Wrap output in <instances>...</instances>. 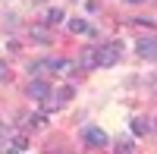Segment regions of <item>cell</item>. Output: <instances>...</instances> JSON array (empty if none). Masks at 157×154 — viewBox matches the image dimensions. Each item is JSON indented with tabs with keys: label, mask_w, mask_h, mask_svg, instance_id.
Listing matches in <instances>:
<instances>
[{
	"label": "cell",
	"mask_w": 157,
	"mask_h": 154,
	"mask_svg": "<svg viewBox=\"0 0 157 154\" xmlns=\"http://www.w3.org/2000/svg\"><path fill=\"white\" fill-rule=\"evenodd\" d=\"M120 60V44H104V47H98V66H113V63Z\"/></svg>",
	"instance_id": "1"
},
{
	"label": "cell",
	"mask_w": 157,
	"mask_h": 154,
	"mask_svg": "<svg viewBox=\"0 0 157 154\" xmlns=\"http://www.w3.org/2000/svg\"><path fill=\"white\" fill-rule=\"evenodd\" d=\"M82 138H85L91 148H104V145L110 142V138H107V132H104V129H98V126H85V129H82Z\"/></svg>",
	"instance_id": "2"
},
{
	"label": "cell",
	"mask_w": 157,
	"mask_h": 154,
	"mask_svg": "<svg viewBox=\"0 0 157 154\" xmlns=\"http://www.w3.org/2000/svg\"><path fill=\"white\" fill-rule=\"evenodd\" d=\"M25 91H29V98H35V101H44V98L50 94V85L41 79V75H35V79L29 82V88H25Z\"/></svg>",
	"instance_id": "3"
},
{
	"label": "cell",
	"mask_w": 157,
	"mask_h": 154,
	"mask_svg": "<svg viewBox=\"0 0 157 154\" xmlns=\"http://www.w3.org/2000/svg\"><path fill=\"white\" fill-rule=\"evenodd\" d=\"M135 50H138V57H145V60H157V38H138Z\"/></svg>",
	"instance_id": "4"
},
{
	"label": "cell",
	"mask_w": 157,
	"mask_h": 154,
	"mask_svg": "<svg viewBox=\"0 0 157 154\" xmlns=\"http://www.w3.org/2000/svg\"><path fill=\"white\" fill-rule=\"evenodd\" d=\"M78 66H82L85 72L98 69V47H85V50H82V57H78Z\"/></svg>",
	"instance_id": "5"
},
{
	"label": "cell",
	"mask_w": 157,
	"mask_h": 154,
	"mask_svg": "<svg viewBox=\"0 0 157 154\" xmlns=\"http://www.w3.org/2000/svg\"><path fill=\"white\" fill-rule=\"evenodd\" d=\"M47 66L54 69V72H60V75H63V72H69V69H72V60H66V57H57V60H47Z\"/></svg>",
	"instance_id": "6"
},
{
	"label": "cell",
	"mask_w": 157,
	"mask_h": 154,
	"mask_svg": "<svg viewBox=\"0 0 157 154\" xmlns=\"http://www.w3.org/2000/svg\"><path fill=\"white\" fill-rule=\"evenodd\" d=\"M148 129H151V126H148L145 117H135L132 120V135H148Z\"/></svg>",
	"instance_id": "7"
},
{
	"label": "cell",
	"mask_w": 157,
	"mask_h": 154,
	"mask_svg": "<svg viewBox=\"0 0 157 154\" xmlns=\"http://www.w3.org/2000/svg\"><path fill=\"white\" fill-rule=\"evenodd\" d=\"M47 69H50L47 60H32V63H29V72H32V75H47Z\"/></svg>",
	"instance_id": "8"
},
{
	"label": "cell",
	"mask_w": 157,
	"mask_h": 154,
	"mask_svg": "<svg viewBox=\"0 0 157 154\" xmlns=\"http://www.w3.org/2000/svg\"><path fill=\"white\" fill-rule=\"evenodd\" d=\"M25 126H29V129H44V126H47V117H44V113H32Z\"/></svg>",
	"instance_id": "9"
},
{
	"label": "cell",
	"mask_w": 157,
	"mask_h": 154,
	"mask_svg": "<svg viewBox=\"0 0 157 154\" xmlns=\"http://www.w3.org/2000/svg\"><path fill=\"white\" fill-rule=\"evenodd\" d=\"M63 19H66V16H63V10H60V6H54V10H47V25H60Z\"/></svg>",
	"instance_id": "10"
},
{
	"label": "cell",
	"mask_w": 157,
	"mask_h": 154,
	"mask_svg": "<svg viewBox=\"0 0 157 154\" xmlns=\"http://www.w3.org/2000/svg\"><path fill=\"white\" fill-rule=\"evenodd\" d=\"M54 98L60 101V104H66V101L72 98V85H63V88H57V91H54Z\"/></svg>",
	"instance_id": "11"
},
{
	"label": "cell",
	"mask_w": 157,
	"mask_h": 154,
	"mask_svg": "<svg viewBox=\"0 0 157 154\" xmlns=\"http://www.w3.org/2000/svg\"><path fill=\"white\" fill-rule=\"evenodd\" d=\"M10 145H13V151H25V148H29V138H25V135H13Z\"/></svg>",
	"instance_id": "12"
},
{
	"label": "cell",
	"mask_w": 157,
	"mask_h": 154,
	"mask_svg": "<svg viewBox=\"0 0 157 154\" xmlns=\"http://www.w3.org/2000/svg\"><path fill=\"white\" fill-rule=\"evenodd\" d=\"M69 29H72L75 35H85V32H88V22H85V19H69Z\"/></svg>",
	"instance_id": "13"
},
{
	"label": "cell",
	"mask_w": 157,
	"mask_h": 154,
	"mask_svg": "<svg viewBox=\"0 0 157 154\" xmlns=\"http://www.w3.org/2000/svg\"><path fill=\"white\" fill-rule=\"evenodd\" d=\"M32 35H35V41H47V38H50L44 29H32Z\"/></svg>",
	"instance_id": "14"
},
{
	"label": "cell",
	"mask_w": 157,
	"mask_h": 154,
	"mask_svg": "<svg viewBox=\"0 0 157 154\" xmlns=\"http://www.w3.org/2000/svg\"><path fill=\"white\" fill-rule=\"evenodd\" d=\"M116 151H120V154H132V142H120Z\"/></svg>",
	"instance_id": "15"
},
{
	"label": "cell",
	"mask_w": 157,
	"mask_h": 154,
	"mask_svg": "<svg viewBox=\"0 0 157 154\" xmlns=\"http://www.w3.org/2000/svg\"><path fill=\"white\" fill-rule=\"evenodd\" d=\"M6 72H10V66H6L3 60H0V82H6Z\"/></svg>",
	"instance_id": "16"
},
{
	"label": "cell",
	"mask_w": 157,
	"mask_h": 154,
	"mask_svg": "<svg viewBox=\"0 0 157 154\" xmlns=\"http://www.w3.org/2000/svg\"><path fill=\"white\" fill-rule=\"evenodd\" d=\"M126 3H145V0H126Z\"/></svg>",
	"instance_id": "17"
},
{
	"label": "cell",
	"mask_w": 157,
	"mask_h": 154,
	"mask_svg": "<svg viewBox=\"0 0 157 154\" xmlns=\"http://www.w3.org/2000/svg\"><path fill=\"white\" fill-rule=\"evenodd\" d=\"M0 135H3V123H0Z\"/></svg>",
	"instance_id": "18"
},
{
	"label": "cell",
	"mask_w": 157,
	"mask_h": 154,
	"mask_svg": "<svg viewBox=\"0 0 157 154\" xmlns=\"http://www.w3.org/2000/svg\"><path fill=\"white\" fill-rule=\"evenodd\" d=\"M10 154H22V151H10Z\"/></svg>",
	"instance_id": "19"
}]
</instances>
